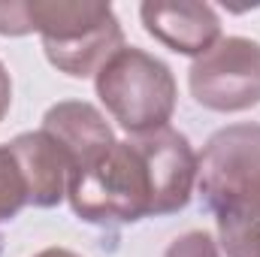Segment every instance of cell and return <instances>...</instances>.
<instances>
[{
    "label": "cell",
    "mask_w": 260,
    "mask_h": 257,
    "mask_svg": "<svg viewBox=\"0 0 260 257\" xmlns=\"http://www.w3.org/2000/svg\"><path fill=\"white\" fill-rule=\"evenodd\" d=\"M43 37V52L58 73L97 76L118 49L124 30L109 3L88 0H0V37Z\"/></svg>",
    "instance_id": "obj_1"
},
{
    "label": "cell",
    "mask_w": 260,
    "mask_h": 257,
    "mask_svg": "<svg viewBox=\"0 0 260 257\" xmlns=\"http://www.w3.org/2000/svg\"><path fill=\"white\" fill-rule=\"evenodd\" d=\"M67 200L76 218L97 227L136 224L142 218H154L157 209L148 160L133 139L115 142L88 167L76 170Z\"/></svg>",
    "instance_id": "obj_2"
},
{
    "label": "cell",
    "mask_w": 260,
    "mask_h": 257,
    "mask_svg": "<svg viewBox=\"0 0 260 257\" xmlns=\"http://www.w3.org/2000/svg\"><path fill=\"white\" fill-rule=\"evenodd\" d=\"M94 91L106 112L130 136H142L151 130L170 127L176 112L179 88L173 70L160 58L124 46L118 49L94 76Z\"/></svg>",
    "instance_id": "obj_3"
},
{
    "label": "cell",
    "mask_w": 260,
    "mask_h": 257,
    "mask_svg": "<svg viewBox=\"0 0 260 257\" xmlns=\"http://www.w3.org/2000/svg\"><path fill=\"white\" fill-rule=\"evenodd\" d=\"M191 94L203 109L245 112L260 103V43L221 37L188 70Z\"/></svg>",
    "instance_id": "obj_4"
},
{
    "label": "cell",
    "mask_w": 260,
    "mask_h": 257,
    "mask_svg": "<svg viewBox=\"0 0 260 257\" xmlns=\"http://www.w3.org/2000/svg\"><path fill=\"white\" fill-rule=\"evenodd\" d=\"M260 179V124L242 121L209 136L197 154V191L209 209L227 191Z\"/></svg>",
    "instance_id": "obj_5"
},
{
    "label": "cell",
    "mask_w": 260,
    "mask_h": 257,
    "mask_svg": "<svg viewBox=\"0 0 260 257\" xmlns=\"http://www.w3.org/2000/svg\"><path fill=\"white\" fill-rule=\"evenodd\" d=\"M148 160L157 209L154 218L182 212L197 188V151L191 139L176 127H160L142 136H130Z\"/></svg>",
    "instance_id": "obj_6"
},
{
    "label": "cell",
    "mask_w": 260,
    "mask_h": 257,
    "mask_svg": "<svg viewBox=\"0 0 260 257\" xmlns=\"http://www.w3.org/2000/svg\"><path fill=\"white\" fill-rule=\"evenodd\" d=\"M139 18L148 37L176 55L200 58L221 40V18L215 6L197 0H145Z\"/></svg>",
    "instance_id": "obj_7"
},
{
    "label": "cell",
    "mask_w": 260,
    "mask_h": 257,
    "mask_svg": "<svg viewBox=\"0 0 260 257\" xmlns=\"http://www.w3.org/2000/svg\"><path fill=\"white\" fill-rule=\"evenodd\" d=\"M21 179L27 185V206L52 209L67 200V188L73 179V160L64 148L46 133V130H27L18 133L12 142H6Z\"/></svg>",
    "instance_id": "obj_8"
},
{
    "label": "cell",
    "mask_w": 260,
    "mask_h": 257,
    "mask_svg": "<svg viewBox=\"0 0 260 257\" xmlns=\"http://www.w3.org/2000/svg\"><path fill=\"white\" fill-rule=\"evenodd\" d=\"M43 130L70 154L73 173L88 167L94 157L118 142L106 115L85 100H61L49 106L43 115Z\"/></svg>",
    "instance_id": "obj_9"
},
{
    "label": "cell",
    "mask_w": 260,
    "mask_h": 257,
    "mask_svg": "<svg viewBox=\"0 0 260 257\" xmlns=\"http://www.w3.org/2000/svg\"><path fill=\"white\" fill-rule=\"evenodd\" d=\"M209 212L227 257H260V179L218 197Z\"/></svg>",
    "instance_id": "obj_10"
},
{
    "label": "cell",
    "mask_w": 260,
    "mask_h": 257,
    "mask_svg": "<svg viewBox=\"0 0 260 257\" xmlns=\"http://www.w3.org/2000/svg\"><path fill=\"white\" fill-rule=\"evenodd\" d=\"M24 206H27V185L21 179V170L9 145H0V224L12 221Z\"/></svg>",
    "instance_id": "obj_11"
},
{
    "label": "cell",
    "mask_w": 260,
    "mask_h": 257,
    "mask_svg": "<svg viewBox=\"0 0 260 257\" xmlns=\"http://www.w3.org/2000/svg\"><path fill=\"white\" fill-rule=\"evenodd\" d=\"M164 257H221V248L206 230H188L167 245Z\"/></svg>",
    "instance_id": "obj_12"
},
{
    "label": "cell",
    "mask_w": 260,
    "mask_h": 257,
    "mask_svg": "<svg viewBox=\"0 0 260 257\" xmlns=\"http://www.w3.org/2000/svg\"><path fill=\"white\" fill-rule=\"evenodd\" d=\"M9 106H12V79H9L6 67H3V61H0V121L6 118Z\"/></svg>",
    "instance_id": "obj_13"
},
{
    "label": "cell",
    "mask_w": 260,
    "mask_h": 257,
    "mask_svg": "<svg viewBox=\"0 0 260 257\" xmlns=\"http://www.w3.org/2000/svg\"><path fill=\"white\" fill-rule=\"evenodd\" d=\"M34 257H82V254H76L70 248H43L40 254H34Z\"/></svg>",
    "instance_id": "obj_14"
}]
</instances>
